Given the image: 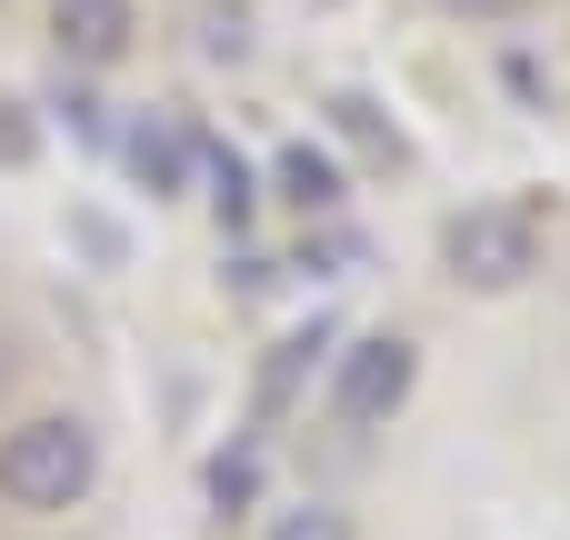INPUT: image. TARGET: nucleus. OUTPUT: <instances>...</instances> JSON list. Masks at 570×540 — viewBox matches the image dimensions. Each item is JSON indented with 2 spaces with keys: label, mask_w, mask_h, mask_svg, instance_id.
I'll return each instance as SVG.
<instances>
[{
  "label": "nucleus",
  "mask_w": 570,
  "mask_h": 540,
  "mask_svg": "<svg viewBox=\"0 0 570 540\" xmlns=\"http://www.w3.org/2000/svg\"><path fill=\"white\" fill-rule=\"evenodd\" d=\"M90 491H100V431L80 411H30L0 431V511L50 521V511H80Z\"/></svg>",
  "instance_id": "obj_1"
},
{
  "label": "nucleus",
  "mask_w": 570,
  "mask_h": 540,
  "mask_svg": "<svg viewBox=\"0 0 570 540\" xmlns=\"http://www.w3.org/2000/svg\"><path fill=\"white\" fill-rule=\"evenodd\" d=\"M441 271L461 291H521L541 271V220L511 210V200H471V210L441 220Z\"/></svg>",
  "instance_id": "obj_2"
},
{
  "label": "nucleus",
  "mask_w": 570,
  "mask_h": 540,
  "mask_svg": "<svg viewBox=\"0 0 570 540\" xmlns=\"http://www.w3.org/2000/svg\"><path fill=\"white\" fill-rule=\"evenodd\" d=\"M411 391H421V341H411V331H361V341L341 351V371H331V411H341L351 431L401 421Z\"/></svg>",
  "instance_id": "obj_3"
},
{
  "label": "nucleus",
  "mask_w": 570,
  "mask_h": 540,
  "mask_svg": "<svg viewBox=\"0 0 570 540\" xmlns=\"http://www.w3.org/2000/svg\"><path fill=\"white\" fill-rule=\"evenodd\" d=\"M50 30H60V60H80V70H110V60L130 50L140 10H130V0H60V10H50Z\"/></svg>",
  "instance_id": "obj_4"
},
{
  "label": "nucleus",
  "mask_w": 570,
  "mask_h": 540,
  "mask_svg": "<svg viewBox=\"0 0 570 540\" xmlns=\"http://www.w3.org/2000/svg\"><path fill=\"white\" fill-rule=\"evenodd\" d=\"M281 200H291V210H331V200H341V170L301 140V150H281Z\"/></svg>",
  "instance_id": "obj_5"
},
{
  "label": "nucleus",
  "mask_w": 570,
  "mask_h": 540,
  "mask_svg": "<svg viewBox=\"0 0 570 540\" xmlns=\"http://www.w3.org/2000/svg\"><path fill=\"white\" fill-rule=\"evenodd\" d=\"M130 170H140L150 190H180V130H150V120H140V130H130Z\"/></svg>",
  "instance_id": "obj_6"
},
{
  "label": "nucleus",
  "mask_w": 570,
  "mask_h": 540,
  "mask_svg": "<svg viewBox=\"0 0 570 540\" xmlns=\"http://www.w3.org/2000/svg\"><path fill=\"white\" fill-rule=\"evenodd\" d=\"M261 540H361V531H351V511H331V501H291Z\"/></svg>",
  "instance_id": "obj_7"
},
{
  "label": "nucleus",
  "mask_w": 570,
  "mask_h": 540,
  "mask_svg": "<svg viewBox=\"0 0 570 540\" xmlns=\"http://www.w3.org/2000/svg\"><path fill=\"white\" fill-rule=\"evenodd\" d=\"M200 20H210V30H200L210 60H240V50H250V0H200Z\"/></svg>",
  "instance_id": "obj_8"
},
{
  "label": "nucleus",
  "mask_w": 570,
  "mask_h": 540,
  "mask_svg": "<svg viewBox=\"0 0 570 540\" xmlns=\"http://www.w3.org/2000/svg\"><path fill=\"white\" fill-rule=\"evenodd\" d=\"M0 160H30V120H20V100H0Z\"/></svg>",
  "instance_id": "obj_9"
},
{
  "label": "nucleus",
  "mask_w": 570,
  "mask_h": 540,
  "mask_svg": "<svg viewBox=\"0 0 570 540\" xmlns=\"http://www.w3.org/2000/svg\"><path fill=\"white\" fill-rule=\"evenodd\" d=\"M441 10H451V20H521L531 0H441Z\"/></svg>",
  "instance_id": "obj_10"
},
{
  "label": "nucleus",
  "mask_w": 570,
  "mask_h": 540,
  "mask_svg": "<svg viewBox=\"0 0 570 540\" xmlns=\"http://www.w3.org/2000/svg\"><path fill=\"white\" fill-rule=\"evenodd\" d=\"M10 381H20V351H10V331H0V401H10Z\"/></svg>",
  "instance_id": "obj_11"
}]
</instances>
